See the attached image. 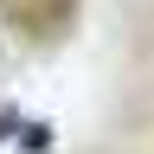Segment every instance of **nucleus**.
<instances>
[{
    "mask_svg": "<svg viewBox=\"0 0 154 154\" xmlns=\"http://www.w3.org/2000/svg\"><path fill=\"white\" fill-rule=\"evenodd\" d=\"M26 148H32V154H45V148H51V135H45V122H32V128H26Z\"/></svg>",
    "mask_w": 154,
    "mask_h": 154,
    "instance_id": "nucleus-1",
    "label": "nucleus"
}]
</instances>
